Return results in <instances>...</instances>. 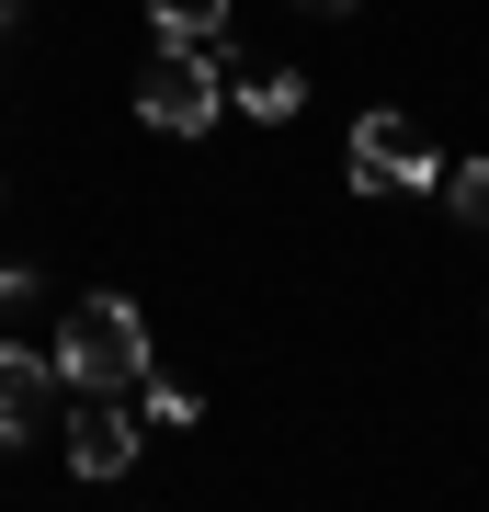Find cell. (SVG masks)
<instances>
[{
  "mask_svg": "<svg viewBox=\"0 0 489 512\" xmlns=\"http://www.w3.org/2000/svg\"><path fill=\"white\" fill-rule=\"evenodd\" d=\"M57 376L137 399V376H148V319H137V296H80V308L57 319Z\"/></svg>",
  "mask_w": 489,
  "mask_h": 512,
  "instance_id": "6da1fadb",
  "label": "cell"
},
{
  "mask_svg": "<svg viewBox=\"0 0 489 512\" xmlns=\"http://www.w3.org/2000/svg\"><path fill=\"white\" fill-rule=\"evenodd\" d=\"M217 80H228V57L160 46V57H148V80H137V114H148L160 137H205V126H217Z\"/></svg>",
  "mask_w": 489,
  "mask_h": 512,
  "instance_id": "7a4b0ae2",
  "label": "cell"
},
{
  "mask_svg": "<svg viewBox=\"0 0 489 512\" xmlns=\"http://www.w3.org/2000/svg\"><path fill=\"white\" fill-rule=\"evenodd\" d=\"M433 183H444V160L410 114H364L353 126V194H433Z\"/></svg>",
  "mask_w": 489,
  "mask_h": 512,
  "instance_id": "3957f363",
  "label": "cell"
},
{
  "mask_svg": "<svg viewBox=\"0 0 489 512\" xmlns=\"http://www.w3.org/2000/svg\"><path fill=\"white\" fill-rule=\"evenodd\" d=\"M69 467H80V478H126V467H137V399L91 387V410L69 421Z\"/></svg>",
  "mask_w": 489,
  "mask_h": 512,
  "instance_id": "277c9868",
  "label": "cell"
},
{
  "mask_svg": "<svg viewBox=\"0 0 489 512\" xmlns=\"http://www.w3.org/2000/svg\"><path fill=\"white\" fill-rule=\"evenodd\" d=\"M57 387H69V376H57V353L0 342V444H23V433H35V421L57 410Z\"/></svg>",
  "mask_w": 489,
  "mask_h": 512,
  "instance_id": "5b68a950",
  "label": "cell"
},
{
  "mask_svg": "<svg viewBox=\"0 0 489 512\" xmlns=\"http://www.w3.org/2000/svg\"><path fill=\"white\" fill-rule=\"evenodd\" d=\"M148 23H160V46H205V57H228V0H148ZM239 69V57H228Z\"/></svg>",
  "mask_w": 489,
  "mask_h": 512,
  "instance_id": "8992f818",
  "label": "cell"
},
{
  "mask_svg": "<svg viewBox=\"0 0 489 512\" xmlns=\"http://www.w3.org/2000/svg\"><path fill=\"white\" fill-rule=\"evenodd\" d=\"M433 194H444V217H455V228H489V160H444V183H433Z\"/></svg>",
  "mask_w": 489,
  "mask_h": 512,
  "instance_id": "52a82bcc",
  "label": "cell"
},
{
  "mask_svg": "<svg viewBox=\"0 0 489 512\" xmlns=\"http://www.w3.org/2000/svg\"><path fill=\"white\" fill-rule=\"evenodd\" d=\"M296 103H308V80H296V69H251V80H239V114H262V126H285Z\"/></svg>",
  "mask_w": 489,
  "mask_h": 512,
  "instance_id": "ba28073f",
  "label": "cell"
},
{
  "mask_svg": "<svg viewBox=\"0 0 489 512\" xmlns=\"http://www.w3.org/2000/svg\"><path fill=\"white\" fill-rule=\"evenodd\" d=\"M137 410L148 421H194V387H182V376H137Z\"/></svg>",
  "mask_w": 489,
  "mask_h": 512,
  "instance_id": "9c48e42d",
  "label": "cell"
},
{
  "mask_svg": "<svg viewBox=\"0 0 489 512\" xmlns=\"http://www.w3.org/2000/svg\"><path fill=\"white\" fill-rule=\"evenodd\" d=\"M23 296H35V274H23V262H0V319H12Z\"/></svg>",
  "mask_w": 489,
  "mask_h": 512,
  "instance_id": "30bf717a",
  "label": "cell"
},
{
  "mask_svg": "<svg viewBox=\"0 0 489 512\" xmlns=\"http://www.w3.org/2000/svg\"><path fill=\"white\" fill-rule=\"evenodd\" d=\"M296 12H319V23H342V12H353V0H296Z\"/></svg>",
  "mask_w": 489,
  "mask_h": 512,
  "instance_id": "8fae6325",
  "label": "cell"
},
{
  "mask_svg": "<svg viewBox=\"0 0 489 512\" xmlns=\"http://www.w3.org/2000/svg\"><path fill=\"white\" fill-rule=\"evenodd\" d=\"M12 12H23V0H0V35H12Z\"/></svg>",
  "mask_w": 489,
  "mask_h": 512,
  "instance_id": "7c38bea8",
  "label": "cell"
},
{
  "mask_svg": "<svg viewBox=\"0 0 489 512\" xmlns=\"http://www.w3.org/2000/svg\"><path fill=\"white\" fill-rule=\"evenodd\" d=\"M0 194H12V183H0Z\"/></svg>",
  "mask_w": 489,
  "mask_h": 512,
  "instance_id": "4fadbf2b",
  "label": "cell"
}]
</instances>
